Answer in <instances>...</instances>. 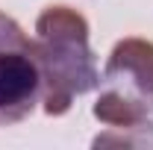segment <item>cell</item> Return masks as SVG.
Wrapping results in <instances>:
<instances>
[{
    "mask_svg": "<svg viewBox=\"0 0 153 150\" xmlns=\"http://www.w3.org/2000/svg\"><path fill=\"white\" fill-rule=\"evenodd\" d=\"M36 65L41 74L44 115H65L79 94L97 85V59L88 44V21L71 6H47L36 18Z\"/></svg>",
    "mask_w": 153,
    "mask_h": 150,
    "instance_id": "6da1fadb",
    "label": "cell"
},
{
    "mask_svg": "<svg viewBox=\"0 0 153 150\" xmlns=\"http://www.w3.org/2000/svg\"><path fill=\"white\" fill-rule=\"evenodd\" d=\"M94 118L106 127L135 130L153 115V41L121 38L97 79Z\"/></svg>",
    "mask_w": 153,
    "mask_h": 150,
    "instance_id": "7a4b0ae2",
    "label": "cell"
},
{
    "mask_svg": "<svg viewBox=\"0 0 153 150\" xmlns=\"http://www.w3.org/2000/svg\"><path fill=\"white\" fill-rule=\"evenodd\" d=\"M41 103L36 47L12 15L0 12V127L30 118Z\"/></svg>",
    "mask_w": 153,
    "mask_h": 150,
    "instance_id": "3957f363",
    "label": "cell"
}]
</instances>
